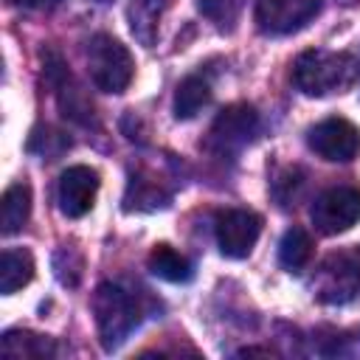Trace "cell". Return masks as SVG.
Masks as SVG:
<instances>
[{"label": "cell", "mask_w": 360, "mask_h": 360, "mask_svg": "<svg viewBox=\"0 0 360 360\" xmlns=\"http://www.w3.org/2000/svg\"><path fill=\"white\" fill-rule=\"evenodd\" d=\"M354 79V59L335 51H304L292 65V82L304 96H329L349 87Z\"/></svg>", "instance_id": "6da1fadb"}, {"label": "cell", "mask_w": 360, "mask_h": 360, "mask_svg": "<svg viewBox=\"0 0 360 360\" xmlns=\"http://www.w3.org/2000/svg\"><path fill=\"white\" fill-rule=\"evenodd\" d=\"M93 315H96V329L104 352L118 349L129 338V332L141 323L135 298L118 284H98L93 295Z\"/></svg>", "instance_id": "7a4b0ae2"}, {"label": "cell", "mask_w": 360, "mask_h": 360, "mask_svg": "<svg viewBox=\"0 0 360 360\" xmlns=\"http://www.w3.org/2000/svg\"><path fill=\"white\" fill-rule=\"evenodd\" d=\"M87 70L98 90L124 93L132 82L135 62L132 53L110 34H96L87 42Z\"/></svg>", "instance_id": "3957f363"}, {"label": "cell", "mask_w": 360, "mask_h": 360, "mask_svg": "<svg viewBox=\"0 0 360 360\" xmlns=\"http://www.w3.org/2000/svg\"><path fill=\"white\" fill-rule=\"evenodd\" d=\"M315 298L323 304H346L360 292V250H340L321 262L312 278Z\"/></svg>", "instance_id": "277c9868"}, {"label": "cell", "mask_w": 360, "mask_h": 360, "mask_svg": "<svg viewBox=\"0 0 360 360\" xmlns=\"http://www.w3.org/2000/svg\"><path fill=\"white\" fill-rule=\"evenodd\" d=\"M259 132V112L250 104H231L225 107L208 132V143L217 155H236L245 143L253 141V135Z\"/></svg>", "instance_id": "5b68a950"}, {"label": "cell", "mask_w": 360, "mask_h": 360, "mask_svg": "<svg viewBox=\"0 0 360 360\" xmlns=\"http://www.w3.org/2000/svg\"><path fill=\"white\" fill-rule=\"evenodd\" d=\"M360 219V188L335 186L312 202V222L321 233H343Z\"/></svg>", "instance_id": "8992f818"}, {"label": "cell", "mask_w": 360, "mask_h": 360, "mask_svg": "<svg viewBox=\"0 0 360 360\" xmlns=\"http://www.w3.org/2000/svg\"><path fill=\"white\" fill-rule=\"evenodd\" d=\"M321 11V0H256V25L262 34L284 37L301 31Z\"/></svg>", "instance_id": "52a82bcc"}, {"label": "cell", "mask_w": 360, "mask_h": 360, "mask_svg": "<svg viewBox=\"0 0 360 360\" xmlns=\"http://www.w3.org/2000/svg\"><path fill=\"white\" fill-rule=\"evenodd\" d=\"M307 143L329 163H349L360 152V129L346 118H326L309 129Z\"/></svg>", "instance_id": "ba28073f"}, {"label": "cell", "mask_w": 360, "mask_h": 360, "mask_svg": "<svg viewBox=\"0 0 360 360\" xmlns=\"http://www.w3.org/2000/svg\"><path fill=\"white\" fill-rule=\"evenodd\" d=\"M217 245L222 256L228 259H245L250 256L259 233H262V217L248 208H231L217 217Z\"/></svg>", "instance_id": "9c48e42d"}, {"label": "cell", "mask_w": 360, "mask_h": 360, "mask_svg": "<svg viewBox=\"0 0 360 360\" xmlns=\"http://www.w3.org/2000/svg\"><path fill=\"white\" fill-rule=\"evenodd\" d=\"M98 194V172L90 166H70L59 174V186H56V202L59 211L70 219L84 217Z\"/></svg>", "instance_id": "30bf717a"}, {"label": "cell", "mask_w": 360, "mask_h": 360, "mask_svg": "<svg viewBox=\"0 0 360 360\" xmlns=\"http://www.w3.org/2000/svg\"><path fill=\"white\" fill-rule=\"evenodd\" d=\"M48 68V82L56 93V101H59V110L65 118L70 121H79V124H93L96 115H93V104L84 98V93L79 90V84H73L68 68L59 62V56H51L45 62Z\"/></svg>", "instance_id": "8fae6325"}, {"label": "cell", "mask_w": 360, "mask_h": 360, "mask_svg": "<svg viewBox=\"0 0 360 360\" xmlns=\"http://www.w3.org/2000/svg\"><path fill=\"white\" fill-rule=\"evenodd\" d=\"M172 6V0H129L127 6V20H129V31L132 37L152 48L158 42V31H160V20L166 14V8Z\"/></svg>", "instance_id": "7c38bea8"}, {"label": "cell", "mask_w": 360, "mask_h": 360, "mask_svg": "<svg viewBox=\"0 0 360 360\" xmlns=\"http://www.w3.org/2000/svg\"><path fill=\"white\" fill-rule=\"evenodd\" d=\"M31 217V188L28 183H11L6 191H3V202H0V225H3V233H17L25 228Z\"/></svg>", "instance_id": "4fadbf2b"}, {"label": "cell", "mask_w": 360, "mask_h": 360, "mask_svg": "<svg viewBox=\"0 0 360 360\" xmlns=\"http://www.w3.org/2000/svg\"><path fill=\"white\" fill-rule=\"evenodd\" d=\"M31 278H34V256L28 250H22V248L3 250V259H0V292L11 295V292L22 290Z\"/></svg>", "instance_id": "5bb4252c"}, {"label": "cell", "mask_w": 360, "mask_h": 360, "mask_svg": "<svg viewBox=\"0 0 360 360\" xmlns=\"http://www.w3.org/2000/svg\"><path fill=\"white\" fill-rule=\"evenodd\" d=\"M146 264L158 278L172 281V284H183V281H188L194 276L191 262L183 253H177L174 248H169V245H155L149 259H146Z\"/></svg>", "instance_id": "9a60e30c"}, {"label": "cell", "mask_w": 360, "mask_h": 360, "mask_svg": "<svg viewBox=\"0 0 360 360\" xmlns=\"http://www.w3.org/2000/svg\"><path fill=\"white\" fill-rule=\"evenodd\" d=\"M211 101V87L202 76H186L174 93V118L188 121Z\"/></svg>", "instance_id": "2e32d148"}, {"label": "cell", "mask_w": 360, "mask_h": 360, "mask_svg": "<svg viewBox=\"0 0 360 360\" xmlns=\"http://www.w3.org/2000/svg\"><path fill=\"white\" fill-rule=\"evenodd\" d=\"M312 259V239L304 228H290L284 231L278 242V262L290 273H301Z\"/></svg>", "instance_id": "e0dca14e"}, {"label": "cell", "mask_w": 360, "mask_h": 360, "mask_svg": "<svg viewBox=\"0 0 360 360\" xmlns=\"http://www.w3.org/2000/svg\"><path fill=\"white\" fill-rule=\"evenodd\" d=\"M53 352H56V346L51 338L22 332V329H11L3 335V354L6 357H51Z\"/></svg>", "instance_id": "ac0fdd59"}, {"label": "cell", "mask_w": 360, "mask_h": 360, "mask_svg": "<svg viewBox=\"0 0 360 360\" xmlns=\"http://www.w3.org/2000/svg\"><path fill=\"white\" fill-rule=\"evenodd\" d=\"M169 205V191H163L158 186V180H141V177H132L129 186H127V197H124V208L132 211V208H163Z\"/></svg>", "instance_id": "d6986e66"}, {"label": "cell", "mask_w": 360, "mask_h": 360, "mask_svg": "<svg viewBox=\"0 0 360 360\" xmlns=\"http://www.w3.org/2000/svg\"><path fill=\"white\" fill-rule=\"evenodd\" d=\"M53 270H56V276H59L62 284L76 287V284H79V276H82V259H79V253L70 250V248L56 250V256H53Z\"/></svg>", "instance_id": "ffe728a7"}, {"label": "cell", "mask_w": 360, "mask_h": 360, "mask_svg": "<svg viewBox=\"0 0 360 360\" xmlns=\"http://www.w3.org/2000/svg\"><path fill=\"white\" fill-rule=\"evenodd\" d=\"M197 8L202 11V17H208L219 28H225V25H231L236 20L239 0H197Z\"/></svg>", "instance_id": "44dd1931"}, {"label": "cell", "mask_w": 360, "mask_h": 360, "mask_svg": "<svg viewBox=\"0 0 360 360\" xmlns=\"http://www.w3.org/2000/svg\"><path fill=\"white\" fill-rule=\"evenodd\" d=\"M17 8H28V11H51L56 8L62 0H11Z\"/></svg>", "instance_id": "7402d4cb"}, {"label": "cell", "mask_w": 360, "mask_h": 360, "mask_svg": "<svg viewBox=\"0 0 360 360\" xmlns=\"http://www.w3.org/2000/svg\"><path fill=\"white\" fill-rule=\"evenodd\" d=\"M96 3H110V0H96Z\"/></svg>", "instance_id": "603a6c76"}]
</instances>
